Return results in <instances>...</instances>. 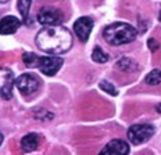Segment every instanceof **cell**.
Here are the masks:
<instances>
[{
    "label": "cell",
    "mask_w": 161,
    "mask_h": 155,
    "mask_svg": "<svg viewBox=\"0 0 161 155\" xmlns=\"http://www.w3.org/2000/svg\"><path fill=\"white\" fill-rule=\"evenodd\" d=\"M92 59L97 64H104V62L108 61V54L103 51L100 46H96L92 51Z\"/></svg>",
    "instance_id": "obj_14"
},
{
    "label": "cell",
    "mask_w": 161,
    "mask_h": 155,
    "mask_svg": "<svg viewBox=\"0 0 161 155\" xmlns=\"http://www.w3.org/2000/svg\"><path fill=\"white\" fill-rule=\"evenodd\" d=\"M103 37L110 45H126V43H130L137 38V30L129 23L117 22V23L107 26L103 31Z\"/></svg>",
    "instance_id": "obj_2"
},
{
    "label": "cell",
    "mask_w": 161,
    "mask_h": 155,
    "mask_svg": "<svg viewBox=\"0 0 161 155\" xmlns=\"http://www.w3.org/2000/svg\"><path fill=\"white\" fill-rule=\"evenodd\" d=\"M15 85L22 95L30 96L38 90L39 85H41V81L33 73H23L15 80Z\"/></svg>",
    "instance_id": "obj_5"
},
{
    "label": "cell",
    "mask_w": 161,
    "mask_h": 155,
    "mask_svg": "<svg viewBox=\"0 0 161 155\" xmlns=\"http://www.w3.org/2000/svg\"><path fill=\"white\" fill-rule=\"evenodd\" d=\"M35 43L42 51L50 55H60L69 51L73 43L70 31L62 26H50L42 28L35 37Z\"/></svg>",
    "instance_id": "obj_1"
},
{
    "label": "cell",
    "mask_w": 161,
    "mask_h": 155,
    "mask_svg": "<svg viewBox=\"0 0 161 155\" xmlns=\"http://www.w3.org/2000/svg\"><path fill=\"white\" fill-rule=\"evenodd\" d=\"M154 135V127L152 124H134L129 128L127 138L133 144H142Z\"/></svg>",
    "instance_id": "obj_3"
},
{
    "label": "cell",
    "mask_w": 161,
    "mask_h": 155,
    "mask_svg": "<svg viewBox=\"0 0 161 155\" xmlns=\"http://www.w3.org/2000/svg\"><path fill=\"white\" fill-rule=\"evenodd\" d=\"M31 6V0H18V10H19L22 19L26 24H29V11Z\"/></svg>",
    "instance_id": "obj_13"
},
{
    "label": "cell",
    "mask_w": 161,
    "mask_h": 155,
    "mask_svg": "<svg viewBox=\"0 0 161 155\" xmlns=\"http://www.w3.org/2000/svg\"><path fill=\"white\" fill-rule=\"evenodd\" d=\"M22 59H23L25 65L27 66V68H37L39 57L37 54H34V53H25V54L22 55Z\"/></svg>",
    "instance_id": "obj_15"
},
{
    "label": "cell",
    "mask_w": 161,
    "mask_h": 155,
    "mask_svg": "<svg viewBox=\"0 0 161 155\" xmlns=\"http://www.w3.org/2000/svg\"><path fill=\"white\" fill-rule=\"evenodd\" d=\"M115 66H117L119 70H122V72H136L138 69L137 62L131 58H129V57H122V58L115 64Z\"/></svg>",
    "instance_id": "obj_12"
},
{
    "label": "cell",
    "mask_w": 161,
    "mask_h": 155,
    "mask_svg": "<svg viewBox=\"0 0 161 155\" xmlns=\"http://www.w3.org/2000/svg\"><path fill=\"white\" fill-rule=\"evenodd\" d=\"M2 142H3V134L0 132V144H2Z\"/></svg>",
    "instance_id": "obj_19"
},
{
    "label": "cell",
    "mask_w": 161,
    "mask_h": 155,
    "mask_svg": "<svg viewBox=\"0 0 161 155\" xmlns=\"http://www.w3.org/2000/svg\"><path fill=\"white\" fill-rule=\"evenodd\" d=\"M38 143H39V136L37 134H34V132H31V134H27L22 139L20 146L25 152H31L38 147Z\"/></svg>",
    "instance_id": "obj_11"
},
{
    "label": "cell",
    "mask_w": 161,
    "mask_h": 155,
    "mask_svg": "<svg viewBox=\"0 0 161 155\" xmlns=\"http://www.w3.org/2000/svg\"><path fill=\"white\" fill-rule=\"evenodd\" d=\"M15 84L14 73L8 68H0V97L10 100L12 97V86Z\"/></svg>",
    "instance_id": "obj_6"
},
{
    "label": "cell",
    "mask_w": 161,
    "mask_h": 155,
    "mask_svg": "<svg viewBox=\"0 0 161 155\" xmlns=\"http://www.w3.org/2000/svg\"><path fill=\"white\" fill-rule=\"evenodd\" d=\"M92 27H93V20L91 19V18L81 16L75 22L73 30H75L76 37H79L80 41L87 42L89 34H91V31H92Z\"/></svg>",
    "instance_id": "obj_8"
},
{
    "label": "cell",
    "mask_w": 161,
    "mask_h": 155,
    "mask_svg": "<svg viewBox=\"0 0 161 155\" xmlns=\"http://www.w3.org/2000/svg\"><path fill=\"white\" fill-rule=\"evenodd\" d=\"M20 26V20L15 16H4L0 20V34L2 35H11L16 33Z\"/></svg>",
    "instance_id": "obj_10"
},
{
    "label": "cell",
    "mask_w": 161,
    "mask_h": 155,
    "mask_svg": "<svg viewBox=\"0 0 161 155\" xmlns=\"http://www.w3.org/2000/svg\"><path fill=\"white\" fill-rule=\"evenodd\" d=\"M8 0H0V3H7Z\"/></svg>",
    "instance_id": "obj_21"
},
{
    "label": "cell",
    "mask_w": 161,
    "mask_h": 155,
    "mask_svg": "<svg viewBox=\"0 0 161 155\" xmlns=\"http://www.w3.org/2000/svg\"><path fill=\"white\" fill-rule=\"evenodd\" d=\"M99 88H100L102 90H104L106 93L111 95V96H117V95H118V90L115 89V86H114L111 82H108V81H100Z\"/></svg>",
    "instance_id": "obj_17"
},
{
    "label": "cell",
    "mask_w": 161,
    "mask_h": 155,
    "mask_svg": "<svg viewBox=\"0 0 161 155\" xmlns=\"http://www.w3.org/2000/svg\"><path fill=\"white\" fill-rule=\"evenodd\" d=\"M145 81H146V84H149V85H158V84L161 82V70L160 69H153L146 76Z\"/></svg>",
    "instance_id": "obj_16"
},
{
    "label": "cell",
    "mask_w": 161,
    "mask_h": 155,
    "mask_svg": "<svg viewBox=\"0 0 161 155\" xmlns=\"http://www.w3.org/2000/svg\"><path fill=\"white\" fill-rule=\"evenodd\" d=\"M158 20H160V23H161V11H160V14H158Z\"/></svg>",
    "instance_id": "obj_20"
},
{
    "label": "cell",
    "mask_w": 161,
    "mask_h": 155,
    "mask_svg": "<svg viewBox=\"0 0 161 155\" xmlns=\"http://www.w3.org/2000/svg\"><path fill=\"white\" fill-rule=\"evenodd\" d=\"M64 64V59L58 57H39L37 68L41 70L45 76H54Z\"/></svg>",
    "instance_id": "obj_7"
},
{
    "label": "cell",
    "mask_w": 161,
    "mask_h": 155,
    "mask_svg": "<svg viewBox=\"0 0 161 155\" xmlns=\"http://www.w3.org/2000/svg\"><path fill=\"white\" fill-rule=\"evenodd\" d=\"M37 19L41 24L47 26V27H50V26H60L64 22V14L58 8L47 6L39 10Z\"/></svg>",
    "instance_id": "obj_4"
},
{
    "label": "cell",
    "mask_w": 161,
    "mask_h": 155,
    "mask_svg": "<svg viewBox=\"0 0 161 155\" xmlns=\"http://www.w3.org/2000/svg\"><path fill=\"white\" fill-rule=\"evenodd\" d=\"M129 151H130V148H129V144L126 142L114 139L108 144H106V147L99 152V155H127Z\"/></svg>",
    "instance_id": "obj_9"
},
{
    "label": "cell",
    "mask_w": 161,
    "mask_h": 155,
    "mask_svg": "<svg viewBox=\"0 0 161 155\" xmlns=\"http://www.w3.org/2000/svg\"><path fill=\"white\" fill-rule=\"evenodd\" d=\"M147 46L150 47V50H152V51H156V50H157V49L160 47V45H158V43L154 41L153 38H150L149 41H147Z\"/></svg>",
    "instance_id": "obj_18"
}]
</instances>
